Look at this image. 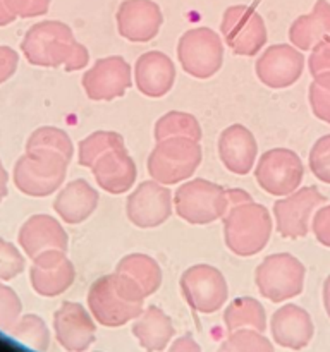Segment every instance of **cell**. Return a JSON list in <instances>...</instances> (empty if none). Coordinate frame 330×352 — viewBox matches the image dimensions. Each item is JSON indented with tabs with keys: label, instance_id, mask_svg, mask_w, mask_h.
<instances>
[{
	"label": "cell",
	"instance_id": "cell-32",
	"mask_svg": "<svg viewBox=\"0 0 330 352\" xmlns=\"http://www.w3.org/2000/svg\"><path fill=\"white\" fill-rule=\"evenodd\" d=\"M31 150L57 151L69 162L72 160V155H74V146H72L69 134L54 126L38 127L31 133V136L26 141V151Z\"/></svg>",
	"mask_w": 330,
	"mask_h": 352
},
{
	"label": "cell",
	"instance_id": "cell-18",
	"mask_svg": "<svg viewBox=\"0 0 330 352\" xmlns=\"http://www.w3.org/2000/svg\"><path fill=\"white\" fill-rule=\"evenodd\" d=\"M54 329L58 344L69 352H82L95 342L96 325L79 302H62L54 315Z\"/></svg>",
	"mask_w": 330,
	"mask_h": 352
},
{
	"label": "cell",
	"instance_id": "cell-13",
	"mask_svg": "<svg viewBox=\"0 0 330 352\" xmlns=\"http://www.w3.org/2000/svg\"><path fill=\"white\" fill-rule=\"evenodd\" d=\"M86 96L95 102H110L126 95L133 85V72L120 55L98 58L81 79Z\"/></svg>",
	"mask_w": 330,
	"mask_h": 352
},
{
	"label": "cell",
	"instance_id": "cell-28",
	"mask_svg": "<svg viewBox=\"0 0 330 352\" xmlns=\"http://www.w3.org/2000/svg\"><path fill=\"white\" fill-rule=\"evenodd\" d=\"M223 322L229 333L241 329H253L258 332H263L267 329L265 308L254 298L234 299L223 313Z\"/></svg>",
	"mask_w": 330,
	"mask_h": 352
},
{
	"label": "cell",
	"instance_id": "cell-16",
	"mask_svg": "<svg viewBox=\"0 0 330 352\" xmlns=\"http://www.w3.org/2000/svg\"><path fill=\"white\" fill-rule=\"evenodd\" d=\"M30 268L31 287L38 296L55 298L74 284L76 268L67 258V251L47 250L33 258Z\"/></svg>",
	"mask_w": 330,
	"mask_h": 352
},
{
	"label": "cell",
	"instance_id": "cell-12",
	"mask_svg": "<svg viewBox=\"0 0 330 352\" xmlns=\"http://www.w3.org/2000/svg\"><path fill=\"white\" fill-rule=\"evenodd\" d=\"M325 201L327 198L315 186L299 188L291 195L282 196L278 201L274 203V217L277 223L275 229L278 236L285 239L306 237V234L309 232L313 213Z\"/></svg>",
	"mask_w": 330,
	"mask_h": 352
},
{
	"label": "cell",
	"instance_id": "cell-10",
	"mask_svg": "<svg viewBox=\"0 0 330 352\" xmlns=\"http://www.w3.org/2000/svg\"><path fill=\"white\" fill-rule=\"evenodd\" d=\"M220 33L227 47L236 55L253 57L267 43V26L256 9L251 6L227 7L220 23Z\"/></svg>",
	"mask_w": 330,
	"mask_h": 352
},
{
	"label": "cell",
	"instance_id": "cell-7",
	"mask_svg": "<svg viewBox=\"0 0 330 352\" xmlns=\"http://www.w3.org/2000/svg\"><path fill=\"white\" fill-rule=\"evenodd\" d=\"M306 268L294 254L275 253L265 258L254 272V282L265 299L284 302L305 289Z\"/></svg>",
	"mask_w": 330,
	"mask_h": 352
},
{
	"label": "cell",
	"instance_id": "cell-15",
	"mask_svg": "<svg viewBox=\"0 0 330 352\" xmlns=\"http://www.w3.org/2000/svg\"><path fill=\"white\" fill-rule=\"evenodd\" d=\"M305 55L294 45L278 43L268 47L254 64L258 79L274 89L289 88L302 76Z\"/></svg>",
	"mask_w": 330,
	"mask_h": 352
},
{
	"label": "cell",
	"instance_id": "cell-35",
	"mask_svg": "<svg viewBox=\"0 0 330 352\" xmlns=\"http://www.w3.org/2000/svg\"><path fill=\"white\" fill-rule=\"evenodd\" d=\"M26 268L23 253L9 241L0 237V282H9L19 277Z\"/></svg>",
	"mask_w": 330,
	"mask_h": 352
},
{
	"label": "cell",
	"instance_id": "cell-29",
	"mask_svg": "<svg viewBox=\"0 0 330 352\" xmlns=\"http://www.w3.org/2000/svg\"><path fill=\"white\" fill-rule=\"evenodd\" d=\"M155 140H168V138H189V140H201V126L192 113L172 110L162 116L155 124Z\"/></svg>",
	"mask_w": 330,
	"mask_h": 352
},
{
	"label": "cell",
	"instance_id": "cell-9",
	"mask_svg": "<svg viewBox=\"0 0 330 352\" xmlns=\"http://www.w3.org/2000/svg\"><path fill=\"white\" fill-rule=\"evenodd\" d=\"M254 177L267 195L282 198L301 188L305 165L296 151L289 148H272L258 160Z\"/></svg>",
	"mask_w": 330,
	"mask_h": 352
},
{
	"label": "cell",
	"instance_id": "cell-8",
	"mask_svg": "<svg viewBox=\"0 0 330 352\" xmlns=\"http://www.w3.org/2000/svg\"><path fill=\"white\" fill-rule=\"evenodd\" d=\"M177 58L186 74L196 79L212 78L223 64L222 38L205 26L188 30L179 38Z\"/></svg>",
	"mask_w": 330,
	"mask_h": 352
},
{
	"label": "cell",
	"instance_id": "cell-40",
	"mask_svg": "<svg viewBox=\"0 0 330 352\" xmlns=\"http://www.w3.org/2000/svg\"><path fill=\"white\" fill-rule=\"evenodd\" d=\"M311 230L322 246L330 248V205L322 206L313 213Z\"/></svg>",
	"mask_w": 330,
	"mask_h": 352
},
{
	"label": "cell",
	"instance_id": "cell-19",
	"mask_svg": "<svg viewBox=\"0 0 330 352\" xmlns=\"http://www.w3.org/2000/svg\"><path fill=\"white\" fill-rule=\"evenodd\" d=\"M175 81V65L160 50L144 52L134 64V82L141 95L162 98L172 89Z\"/></svg>",
	"mask_w": 330,
	"mask_h": 352
},
{
	"label": "cell",
	"instance_id": "cell-26",
	"mask_svg": "<svg viewBox=\"0 0 330 352\" xmlns=\"http://www.w3.org/2000/svg\"><path fill=\"white\" fill-rule=\"evenodd\" d=\"M133 336L144 351L162 352L174 337V325L158 306H150L134 320Z\"/></svg>",
	"mask_w": 330,
	"mask_h": 352
},
{
	"label": "cell",
	"instance_id": "cell-2",
	"mask_svg": "<svg viewBox=\"0 0 330 352\" xmlns=\"http://www.w3.org/2000/svg\"><path fill=\"white\" fill-rule=\"evenodd\" d=\"M144 299L146 296L138 282L116 270L93 282L88 292V308L100 325L117 329L143 313Z\"/></svg>",
	"mask_w": 330,
	"mask_h": 352
},
{
	"label": "cell",
	"instance_id": "cell-5",
	"mask_svg": "<svg viewBox=\"0 0 330 352\" xmlns=\"http://www.w3.org/2000/svg\"><path fill=\"white\" fill-rule=\"evenodd\" d=\"M203 158L199 141L189 138H168L157 141L148 155L146 168L151 179L164 186H174L188 181Z\"/></svg>",
	"mask_w": 330,
	"mask_h": 352
},
{
	"label": "cell",
	"instance_id": "cell-27",
	"mask_svg": "<svg viewBox=\"0 0 330 352\" xmlns=\"http://www.w3.org/2000/svg\"><path fill=\"white\" fill-rule=\"evenodd\" d=\"M117 272L129 275L143 289L144 296H151L160 289L162 285V268L157 260L143 253H133L124 256L117 263Z\"/></svg>",
	"mask_w": 330,
	"mask_h": 352
},
{
	"label": "cell",
	"instance_id": "cell-17",
	"mask_svg": "<svg viewBox=\"0 0 330 352\" xmlns=\"http://www.w3.org/2000/svg\"><path fill=\"white\" fill-rule=\"evenodd\" d=\"M116 17L119 34L133 43L153 40L164 24V14L153 0H124Z\"/></svg>",
	"mask_w": 330,
	"mask_h": 352
},
{
	"label": "cell",
	"instance_id": "cell-11",
	"mask_svg": "<svg viewBox=\"0 0 330 352\" xmlns=\"http://www.w3.org/2000/svg\"><path fill=\"white\" fill-rule=\"evenodd\" d=\"M181 291L195 311L212 315L227 301L229 287L219 268L212 265H192L181 275Z\"/></svg>",
	"mask_w": 330,
	"mask_h": 352
},
{
	"label": "cell",
	"instance_id": "cell-39",
	"mask_svg": "<svg viewBox=\"0 0 330 352\" xmlns=\"http://www.w3.org/2000/svg\"><path fill=\"white\" fill-rule=\"evenodd\" d=\"M308 69L311 76L330 72V36L313 48L308 58Z\"/></svg>",
	"mask_w": 330,
	"mask_h": 352
},
{
	"label": "cell",
	"instance_id": "cell-33",
	"mask_svg": "<svg viewBox=\"0 0 330 352\" xmlns=\"http://www.w3.org/2000/svg\"><path fill=\"white\" fill-rule=\"evenodd\" d=\"M220 352H274V346L263 332L253 329H241L230 332Z\"/></svg>",
	"mask_w": 330,
	"mask_h": 352
},
{
	"label": "cell",
	"instance_id": "cell-3",
	"mask_svg": "<svg viewBox=\"0 0 330 352\" xmlns=\"http://www.w3.org/2000/svg\"><path fill=\"white\" fill-rule=\"evenodd\" d=\"M274 230L270 212L260 203H246L223 217V239L230 253L250 258L265 250Z\"/></svg>",
	"mask_w": 330,
	"mask_h": 352
},
{
	"label": "cell",
	"instance_id": "cell-25",
	"mask_svg": "<svg viewBox=\"0 0 330 352\" xmlns=\"http://www.w3.org/2000/svg\"><path fill=\"white\" fill-rule=\"evenodd\" d=\"M330 36V3L316 0L311 12L299 16L289 28V41L298 50L309 52Z\"/></svg>",
	"mask_w": 330,
	"mask_h": 352
},
{
	"label": "cell",
	"instance_id": "cell-41",
	"mask_svg": "<svg viewBox=\"0 0 330 352\" xmlns=\"http://www.w3.org/2000/svg\"><path fill=\"white\" fill-rule=\"evenodd\" d=\"M19 54L7 45H0V85L9 81L17 71Z\"/></svg>",
	"mask_w": 330,
	"mask_h": 352
},
{
	"label": "cell",
	"instance_id": "cell-45",
	"mask_svg": "<svg viewBox=\"0 0 330 352\" xmlns=\"http://www.w3.org/2000/svg\"><path fill=\"white\" fill-rule=\"evenodd\" d=\"M14 19H16V17L9 12V9L6 7V2L0 0V26H7V24L12 23Z\"/></svg>",
	"mask_w": 330,
	"mask_h": 352
},
{
	"label": "cell",
	"instance_id": "cell-42",
	"mask_svg": "<svg viewBox=\"0 0 330 352\" xmlns=\"http://www.w3.org/2000/svg\"><path fill=\"white\" fill-rule=\"evenodd\" d=\"M226 192H227V205H229V210L253 201V196L241 188H229L226 189Z\"/></svg>",
	"mask_w": 330,
	"mask_h": 352
},
{
	"label": "cell",
	"instance_id": "cell-30",
	"mask_svg": "<svg viewBox=\"0 0 330 352\" xmlns=\"http://www.w3.org/2000/svg\"><path fill=\"white\" fill-rule=\"evenodd\" d=\"M126 148V141L116 131H96L88 138L79 141L78 144V162L81 167L91 168L93 164L112 150Z\"/></svg>",
	"mask_w": 330,
	"mask_h": 352
},
{
	"label": "cell",
	"instance_id": "cell-43",
	"mask_svg": "<svg viewBox=\"0 0 330 352\" xmlns=\"http://www.w3.org/2000/svg\"><path fill=\"white\" fill-rule=\"evenodd\" d=\"M168 352H201V349H199V346L191 339V337L184 336L172 344Z\"/></svg>",
	"mask_w": 330,
	"mask_h": 352
},
{
	"label": "cell",
	"instance_id": "cell-24",
	"mask_svg": "<svg viewBox=\"0 0 330 352\" xmlns=\"http://www.w3.org/2000/svg\"><path fill=\"white\" fill-rule=\"evenodd\" d=\"M98 201V191L85 179H76L58 191L54 201V210L62 222L78 226L96 212Z\"/></svg>",
	"mask_w": 330,
	"mask_h": 352
},
{
	"label": "cell",
	"instance_id": "cell-1",
	"mask_svg": "<svg viewBox=\"0 0 330 352\" xmlns=\"http://www.w3.org/2000/svg\"><path fill=\"white\" fill-rule=\"evenodd\" d=\"M21 52L31 65L58 67L67 72L81 71L89 62V52L74 38L62 21H41L33 24L21 41Z\"/></svg>",
	"mask_w": 330,
	"mask_h": 352
},
{
	"label": "cell",
	"instance_id": "cell-38",
	"mask_svg": "<svg viewBox=\"0 0 330 352\" xmlns=\"http://www.w3.org/2000/svg\"><path fill=\"white\" fill-rule=\"evenodd\" d=\"M6 7L14 17H38L43 16L50 9L52 0H3Z\"/></svg>",
	"mask_w": 330,
	"mask_h": 352
},
{
	"label": "cell",
	"instance_id": "cell-4",
	"mask_svg": "<svg viewBox=\"0 0 330 352\" xmlns=\"http://www.w3.org/2000/svg\"><path fill=\"white\" fill-rule=\"evenodd\" d=\"M69 160L57 151H26L14 165V184L23 195L45 198L54 195L64 184Z\"/></svg>",
	"mask_w": 330,
	"mask_h": 352
},
{
	"label": "cell",
	"instance_id": "cell-44",
	"mask_svg": "<svg viewBox=\"0 0 330 352\" xmlns=\"http://www.w3.org/2000/svg\"><path fill=\"white\" fill-rule=\"evenodd\" d=\"M7 186H9V174H7L6 167H3L2 160H0V203L7 196Z\"/></svg>",
	"mask_w": 330,
	"mask_h": 352
},
{
	"label": "cell",
	"instance_id": "cell-34",
	"mask_svg": "<svg viewBox=\"0 0 330 352\" xmlns=\"http://www.w3.org/2000/svg\"><path fill=\"white\" fill-rule=\"evenodd\" d=\"M308 93L313 116L322 122L330 124V72L313 76Z\"/></svg>",
	"mask_w": 330,
	"mask_h": 352
},
{
	"label": "cell",
	"instance_id": "cell-23",
	"mask_svg": "<svg viewBox=\"0 0 330 352\" xmlns=\"http://www.w3.org/2000/svg\"><path fill=\"white\" fill-rule=\"evenodd\" d=\"M93 177L100 189L110 195H124L133 189L136 182L138 168L127 148L112 150L100 157L91 167Z\"/></svg>",
	"mask_w": 330,
	"mask_h": 352
},
{
	"label": "cell",
	"instance_id": "cell-21",
	"mask_svg": "<svg viewBox=\"0 0 330 352\" xmlns=\"http://www.w3.org/2000/svg\"><path fill=\"white\" fill-rule=\"evenodd\" d=\"M258 143L253 133L243 124H232L220 133L219 157L223 167L236 175H246L253 168Z\"/></svg>",
	"mask_w": 330,
	"mask_h": 352
},
{
	"label": "cell",
	"instance_id": "cell-46",
	"mask_svg": "<svg viewBox=\"0 0 330 352\" xmlns=\"http://www.w3.org/2000/svg\"><path fill=\"white\" fill-rule=\"evenodd\" d=\"M323 306H325V311L330 318V275L325 278V284H323Z\"/></svg>",
	"mask_w": 330,
	"mask_h": 352
},
{
	"label": "cell",
	"instance_id": "cell-14",
	"mask_svg": "<svg viewBox=\"0 0 330 352\" xmlns=\"http://www.w3.org/2000/svg\"><path fill=\"white\" fill-rule=\"evenodd\" d=\"M172 192L157 181H144L129 195L126 203L127 219L140 229H153L172 215Z\"/></svg>",
	"mask_w": 330,
	"mask_h": 352
},
{
	"label": "cell",
	"instance_id": "cell-6",
	"mask_svg": "<svg viewBox=\"0 0 330 352\" xmlns=\"http://www.w3.org/2000/svg\"><path fill=\"white\" fill-rule=\"evenodd\" d=\"M175 213L192 226H208L229 212L226 188L206 179H192L179 186L174 195Z\"/></svg>",
	"mask_w": 330,
	"mask_h": 352
},
{
	"label": "cell",
	"instance_id": "cell-36",
	"mask_svg": "<svg viewBox=\"0 0 330 352\" xmlns=\"http://www.w3.org/2000/svg\"><path fill=\"white\" fill-rule=\"evenodd\" d=\"M309 170L318 181L330 184V134H325L311 146L309 151Z\"/></svg>",
	"mask_w": 330,
	"mask_h": 352
},
{
	"label": "cell",
	"instance_id": "cell-31",
	"mask_svg": "<svg viewBox=\"0 0 330 352\" xmlns=\"http://www.w3.org/2000/svg\"><path fill=\"white\" fill-rule=\"evenodd\" d=\"M10 337L19 340L30 349L36 352H47L50 346V333L43 320L36 315H24L9 330Z\"/></svg>",
	"mask_w": 330,
	"mask_h": 352
},
{
	"label": "cell",
	"instance_id": "cell-20",
	"mask_svg": "<svg viewBox=\"0 0 330 352\" xmlns=\"http://www.w3.org/2000/svg\"><path fill=\"white\" fill-rule=\"evenodd\" d=\"M21 250L30 260L47 250L67 251L69 236L57 219L50 215H33L21 226L17 236Z\"/></svg>",
	"mask_w": 330,
	"mask_h": 352
},
{
	"label": "cell",
	"instance_id": "cell-22",
	"mask_svg": "<svg viewBox=\"0 0 330 352\" xmlns=\"http://www.w3.org/2000/svg\"><path fill=\"white\" fill-rule=\"evenodd\" d=\"M275 344L285 349L301 351L309 344L315 333L311 316L298 305H285L274 313L270 322Z\"/></svg>",
	"mask_w": 330,
	"mask_h": 352
},
{
	"label": "cell",
	"instance_id": "cell-37",
	"mask_svg": "<svg viewBox=\"0 0 330 352\" xmlns=\"http://www.w3.org/2000/svg\"><path fill=\"white\" fill-rule=\"evenodd\" d=\"M21 311H23V305H21L19 296L14 292V289L0 282V330L9 332L21 318Z\"/></svg>",
	"mask_w": 330,
	"mask_h": 352
}]
</instances>
